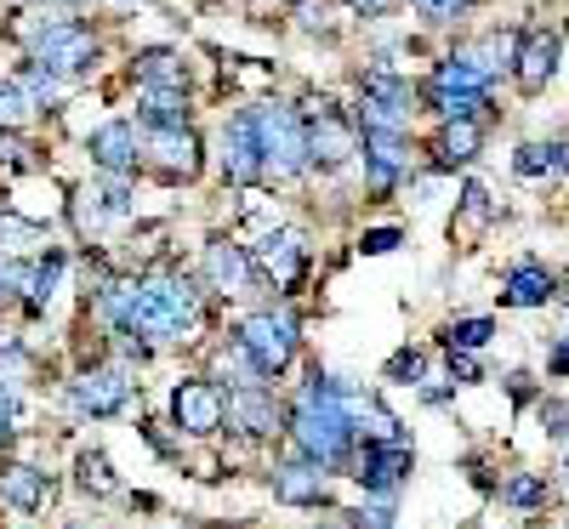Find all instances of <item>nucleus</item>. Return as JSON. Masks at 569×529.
Segmentation results:
<instances>
[{"mask_svg":"<svg viewBox=\"0 0 569 529\" xmlns=\"http://www.w3.org/2000/svg\"><path fill=\"white\" fill-rule=\"evenodd\" d=\"M291 432H297V445H302L308 461L342 467V456H348V445H353V416H348V399H342L337 381H325V376L313 370V381L302 388V399H297V410H291Z\"/></svg>","mask_w":569,"mask_h":529,"instance_id":"f257e3e1","label":"nucleus"},{"mask_svg":"<svg viewBox=\"0 0 569 529\" xmlns=\"http://www.w3.org/2000/svg\"><path fill=\"white\" fill-rule=\"evenodd\" d=\"M257 142H262V171H273V177L308 171V131H302L297 109H284V103L257 109Z\"/></svg>","mask_w":569,"mask_h":529,"instance_id":"f03ea898","label":"nucleus"},{"mask_svg":"<svg viewBox=\"0 0 569 529\" xmlns=\"http://www.w3.org/2000/svg\"><path fill=\"white\" fill-rule=\"evenodd\" d=\"M308 166H325V171H337L359 154V131L337 114V103L330 98H313L308 103Z\"/></svg>","mask_w":569,"mask_h":529,"instance_id":"7ed1b4c3","label":"nucleus"},{"mask_svg":"<svg viewBox=\"0 0 569 529\" xmlns=\"http://www.w3.org/2000/svg\"><path fill=\"white\" fill-rule=\"evenodd\" d=\"M34 63H46L58 80L86 74L91 63H98V34H91L86 23H52V29H40V40H34Z\"/></svg>","mask_w":569,"mask_h":529,"instance_id":"20e7f679","label":"nucleus"},{"mask_svg":"<svg viewBox=\"0 0 569 529\" xmlns=\"http://www.w3.org/2000/svg\"><path fill=\"white\" fill-rule=\"evenodd\" d=\"M240 353L257 365V376H279L284 365L297 359V330H291V319L251 313V319L240 325Z\"/></svg>","mask_w":569,"mask_h":529,"instance_id":"39448f33","label":"nucleus"},{"mask_svg":"<svg viewBox=\"0 0 569 529\" xmlns=\"http://www.w3.org/2000/svg\"><path fill=\"white\" fill-rule=\"evenodd\" d=\"M222 416H228V405H222L217 381H177L171 388V421L182 439H211L222 427Z\"/></svg>","mask_w":569,"mask_h":529,"instance_id":"423d86ee","label":"nucleus"},{"mask_svg":"<svg viewBox=\"0 0 569 529\" xmlns=\"http://www.w3.org/2000/svg\"><path fill=\"white\" fill-rule=\"evenodd\" d=\"M222 177L246 188L262 177V142H257V114H233L222 131Z\"/></svg>","mask_w":569,"mask_h":529,"instance_id":"0eeeda50","label":"nucleus"},{"mask_svg":"<svg viewBox=\"0 0 569 529\" xmlns=\"http://www.w3.org/2000/svg\"><path fill=\"white\" fill-rule=\"evenodd\" d=\"M69 399H74L80 416H114L131 399V381L120 370H86V376L69 381Z\"/></svg>","mask_w":569,"mask_h":529,"instance_id":"6e6552de","label":"nucleus"},{"mask_svg":"<svg viewBox=\"0 0 569 529\" xmlns=\"http://www.w3.org/2000/svg\"><path fill=\"white\" fill-rule=\"evenodd\" d=\"M558 58H563V40L552 29H530L525 40H518V58H512V74L525 91H541L552 74H558Z\"/></svg>","mask_w":569,"mask_h":529,"instance_id":"1a4fd4ad","label":"nucleus"},{"mask_svg":"<svg viewBox=\"0 0 569 529\" xmlns=\"http://www.w3.org/2000/svg\"><path fill=\"white\" fill-rule=\"evenodd\" d=\"M353 478H359L370 496H393L405 478H410V450H405V439H393V445H365V461H359Z\"/></svg>","mask_w":569,"mask_h":529,"instance_id":"9d476101","label":"nucleus"},{"mask_svg":"<svg viewBox=\"0 0 569 529\" xmlns=\"http://www.w3.org/2000/svg\"><path fill=\"white\" fill-rule=\"evenodd\" d=\"M365 171H370V194H388V188L410 171V149L399 131H365Z\"/></svg>","mask_w":569,"mask_h":529,"instance_id":"9b49d317","label":"nucleus"},{"mask_svg":"<svg viewBox=\"0 0 569 529\" xmlns=\"http://www.w3.org/2000/svg\"><path fill=\"white\" fill-rule=\"evenodd\" d=\"M149 154H154V166L166 171V177H200V137L188 131V126H154V137H149Z\"/></svg>","mask_w":569,"mask_h":529,"instance_id":"f8f14e48","label":"nucleus"},{"mask_svg":"<svg viewBox=\"0 0 569 529\" xmlns=\"http://www.w3.org/2000/svg\"><path fill=\"white\" fill-rule=\"evenodd\" d=\"M485 149V126L479 120H445L433 137V171H456L467 160H479Z\"/></svg>","mask_w":569,"mask_h":529,"instance_id":"ddd939ff","label":"nucleus"},{"mask_svg":"<svg viewBox=\"0 0 569 529\" xmlns=\"http://www.w3.org/2000/svg\"><path fill=\"white\" fill-rule=\"evenodd\" d=\"M86 154L98 160L109 177H126V171L137 166V131H131L126 120H109V126H98V131H91Z\"/></svg>","mask_w":569,"mask_h":529,"instance_id":"4468645a","label":"nucleus"},{"mask_svg":"<svg viewBox=\"0 0 569 529\" xmlns=\"http://www.w3.org/2000/svg\"><path fill=\"white\" fill-rule=\"evenodd\" d=\"M251 262L268 273V279H279V285H291L297 273H302V239L297 233H262L257 239V251H251Z\"/></svg>","mask_w":569,"mask_h":529,"instance_id":"2eb2a0df","label":"nucleus"},{"mask_svg":"<svg viewBox=\"0 0 569 529\" xmlns=\"http://www.w3.org/2000/svg\"><path fill=\"white\" fill-rule=\"evenodd\" d=\"M273 496L284 507H319L325 501V467L319 461H291L273 472Z\"/></svg>","mask_w":569,"mask_h":529,"instance_id":"dca6fc26","label":"nucleus"},{"mask_svg":"<svg viewBox=\"0 0 569 529\" xmlns=\"http://www.w3.org/2000/svg\"><path fill=\"white\" fill-rule=\"evenodd\" d=\"M552 273L541 268V262H518L512 273H507V285H501V302L507 308H547L552 302Z\"/></svg>","mask_w":569,"mask_h":529,"instance_id":"f3484780","label":"nucleus"},{"mask_svg":"<svg viewBox=\"0 0 569 529\" xmlns=\"http://www.w3.org/2000/svg\"><path fill=\"white\" fill-rule=\"evenodd\" d=\"M206 273H211V285H217V291H246V285H251V257L240 251V246H228V239H211V246H206Z\"/></svg>","mask_w":569,"mask_h":529,"instance_id":"a211bd4d","label":"nucleus"},{"mask_svg":"<svg viewBox=\"0 0 569 529\" xmlns=\"http://www.w3.org/2000/svg\"><path fill=\"white\" fill-rule=\"evenodd\" d=\"M228 410H233V421H240L251 439H268V432H279V410H273V393H262L257 381H246L240 393L228 399Z\"/></svg>","mask_w":569,"mask_h":529,"instance_id":"6ab92c4d","label":"nucleus"},{"mask_svg":"<svg viewBox=\"0 0 569 529\" xmlns=\"http://www.w3.org/2000/svg\"><path fill=\"white\" fill-rule=\"evenodd\" d=\"M114 217H131V194L120 182H98V188H86V194H80V228L86 233H98Z\"/></svg>","mask_w":569,"mask_h":529,"instance_id":"aec40b11","label":"nucleus"},{"mask_svg":"<svg viewBox=\"0 0 569 529\" xmlns=\"http://www.w3.org/2000/svg\"><path fill=\"white\" fill-rule=\"evenodd\" d=\"M0 501L18 507V512H34V507L46 501V472H34V467H23V461L0 467Z\"/></svg>","mask_w":569,"mask_h":529,"instance_id":"412c9836","label":"nucleus"},{"mask_svg":"<svg viewBox=\"0 0 569 529\" xmlns=\"http://www.w3.org/2000/svg\"><path fill=\"white\" fill-rule=\"evenodd\" d=\"M154 291L166 297V308L188 325V330H200V285L188 279V273H166V279H154Z\"/></svg>","mask_w":569,"mask_h":529,"instance_id":"4be33fe9","label":"nucleus"},{"mask_svg":"<svg viewBox=\"0 0 569 529\" xmlns=\"http://www.w3.org/2000/svg\"><path fill=\"white\" fill-rule=\"evenodd\" d=\"M427 109H439L445 120H472L479 109H490V91H456V86L427 80Z\"/></svg>","mask_w":569,"mask_h":529,"instance_id":"5701e85b","label":"nucleus"},{"mask_svg":"<svg viewBox=\"0 0 569 529\" xmlns=\"http://www.w3.org/2000/svg\"><path fill=\"white\" fill-rule=\"evenodd\" d=\"M142 120L149 126H188V98L177 86H142Z\"/></svg>","mask_w":569,"mask_h":529,"instance_id":"b1692460","label":"nucleus"},{"mask_svg":"<svg viewBox=\"0 0 569 529\" xmlns=\"http://www.w3.org/2000/svg\"><path fill=\"white\" fill-rule=\"evenodd\" d=\"M563 166H569L563 142H525V149L512 154V171H518V177H558Z\"/></svg>","mask_w":569,"mask_h":529,"instance_id":"393cba45","label":"nucleus"},{"mask_svg":"<svg viewBox=\"0 0 569 529\" xmlns=\"http://www.w3.org/2000/svg\"><path fill=\"white\" fill-rule=\"evenodd\" d=\"M490 69L472 58V52H461V58H445L439 69H433V86H456V91H490Z\"/></svg>","mask_w":569,"mask_h":529,"instance_id":"a878e982","label":"nucleus"},{"mask_svg":"<svg viewBox=\"0 0 569 529\" xmlns=\"http://www.w3.org/2000/svg\"><path fill=\"white\" fill-rule=\"evenodd\" d=\"M137 80L142 86H188V69H182V58L177 52H166V46H154V52H142L137 58Z\"/></svg>","mask_w":569,"mask_h":529,"instance_id":"bb28decb","label":"nucleus"},{"mask_svg":"<svg viewBox=\"0 0 569 529\" xmlns=\"http://www.w3.org/2000/svg\"><path fill=\"white\" fill-rule=\"evenodd\" d=\"M348 416H353V432H365L370 445H393V439H399V421H393L388 410H376V405H359V399H348Z\"/></svg>","mask_w":569,"mask_h":529,"instance_id":"cd10ccee","label":"nucleus"},{"mask_svg":"<svg viewBox=\"0 0 569 529\" xmlns=\"http://www.w3.org/2000/svg\"><path fill=\"white\" fill-rule=\"evenodd\" d=\"M359 131H410V109L382 103V98H359Z\"/></svg>","mask_w":569,"mask_h":529,"instance_id":"c85d7f7f","label":"nucleus"},{"mask_svg":"<svg viewBox=\"0 0 569 529\" xmlns=\"http://www.w3.org/2000/svg\"><path fill=\"white\" fill-rule=\"evenodd\" d=\"M490 217H496L490 188H485V182H467V188H461V217H456V228H461V233H485Z\"/></svg>","mask_w":569,"mask_h":529,"instance_id":"c756f323","label":"nucleus"},{"mask_svg":"<svg viewBox=\"0 0 569 529\" xmlns=\"http://www.w3.org/2000/svg\"><path fill=\"white\" fill-rule=\"evenodd\" d=\"M490 336H496V325H490V319H456V325L445 330V348L479 353V348H490Z\"/></svg>","mask_w":569,"mask_h":529,"instance_id":"7c9ffc66","label":"nucleus"},{"mask_svg":"<svg viewBox=\"0 0 569 529\" xmlns=\"http://www.w3.org/2000/svg\"><path fill=\"white\" fill-rule=\"evenodd\" d=\"M80 490H91V496H109L114 490V467H109L103 450H86L80 456Z\"/></svg>","mask_w":569,"mask_h":529,"instance_id":"2f4dec72","label":"nucleus"},{"mask_svg":"<svg viewBox=\"0 0 569 529\" xmlns=\"http://www.w3.org/2000/svg\"><path fill=\"white\" fill-rule=\"evenodd\" d=\"M58 279H63V257H52V262L34 268V279H29V308H34V313L58 297Z\"/></svg>","mask_w":569,"mask_h":529,"instance_id":"473e14b6","label":"nucleus"},{"mask_svg":"<svg viewBox=\"0 0 569 529\" xmlns=\"http://www.w3.org/2000/svg\"><path fill=\"white\" fill-rule=\"evenodd\" d=\"M29 120V91L12 86V80H0V131H12Z\"/></svg>","mask_w":569,"mask_h":529,"instance_id":"72a5a7b5","label":"nucleus"},{"mask_svg":"<svg viewBox=\"0 0 569 529\" xmlns=\"http://www.w3.org/2000/svg\"><path fill=\"white\" fill-rule=\"evenodd\" d=\"M501 501H507V507H541V501H547V485H541V478H507Z\"/></svg>","mask_w":569,"mask_h":529,"instance_id":"f704fd0d","label":"nucleus"},{"mask_svg":"<svg viewBox=\"0 0 569 529\" xmlns=\"http://www.w3.org/2000/svg\"><path fill=\"white\" fill-rule=\"evenodd\" d=\"M29 279H34V268H23V262H0V308H7V302H18L23 291H29Z\"/></svg>","mask_w":569,"mask_h":529,"instance_id":"c9c22d12","label":"nucleus"},{"mask_svg":"<svg viewBox=\"0 0 569 529\" xmlns=\"http://www.w3.org/2000/svg\"><path fill=\"white\" fill-rule=\"evenodd\" d=\"M23 91H29V98H40V103H52L58 98V74L46 69V63H29L23 69Z\"/></svg>","mask_w":569,"mask_h":529,"instance_id":"e433bc0d","label":"nucleus"},{"mask_svg":"<svg viewBox=\"0 0 569 529\" xmlns=\"http://www.w3.org/2000/svg\"><path fill=\"white\" fill-rule=\"evenodd\" d=\"M467 7H472V0H416V12H421L427 23H456Z\"/></svg>","mask_w":569,"mask_h":529,"instance_id":"4c0bfd02","label":"nucleus"},{"mask_svg":"<svg viewBox=\"0 0 569 529\" xmlns=\"http://www.w3.org/2000/svg\"><path fill=\"white\" fill-rule=\"evenodd\" d=\"M399 239H405L399 228H370V233L359 239V251H365V257H388V251H399Z\"/></svg>","mask_w":569,"mask_h":529,"instance_id":"58836bf2","label":"nucleus"},{"mask_svg":"<svg viewBox=\"0 0 569 529\" xmlns=\"http://www.w3.org/2000/svg\"><path fill=\"white\" fill-rule=\"evenodd\" d=\"M23 154H29V142L18 137V126H12V131H0V160H7V166H18Z\"/></svg>","mask_w":569,"mask_h":529,"instance_id":"ea45409f","label":"nucleus"},{"mask_svg":"<svg viewBox=\"0 0 569 529\" xmlns=\"http://www.w3.org/2000/svg\"><path fill=\"white\" fill-rule=\"evenodd\" d=\"M388 376H393V381H405V376L416 381V376H421V353H393V359H388Z\"/></svg>","mask_w":569,"mask_h":529,"instance_id":"a19ab883","label":"nucleus"},{"mask_svg":"<svg viewBox=\"0 0 569 529\" xmlns=\"http://www.w3.org/2000/svg\"><path fill=\"white\" fill-rule=\"evenodd\" d=\"M450 376H461V381H479V365H472V353L450 348Z\"/></svg>","mask_w":569,"mask_h":529,"instance_id":"79ce46f5","label":"nucleus"},{"mask_svg":"<svg viewBox=\"0 0 569 529\" xmlns=\"http://www.w3.org/2000/svg\"><path fill=\"white\" fill-rule=\"evenodd\" d=\"M12 421H18V399H12V388H0V439L12 432Z\"/></svg>","mask_w":569,"mask_h":529,"instance_id":"37998d69","label":"nucleus"},{"mask_svg":"<svg viewBox=\"0 0 569 529\" xmlns=\"http://www.w3.org/2000/svg\"><path fill=\"white\" fill-rule=\"evenodd\" d=\"M348 7L359 12V18H382V12H393L399 0H348Z\"/></svg>","mask_w":569,"mask_h":529,"instance_id":"c03bdc74","label":"nucleus"},{"mask_svg":"<svg viewBox=\"0 0 569 529\" xmlns=\"http://www.w3.org/2000/svg\"><path fill=\"white\" fill-rule=\"evenodd\" d=\"M552 376H569V336L552 348Z\"/></svg>","mask_w":569,"mask_h":529,"instance_id":"a18cd8bd","label":"nucleus"},{"mask_svg":"<svg viewBox=\"0 0 569 529\" xmlns=\"http://www.w3.org/2000/svg\"><path fill=\"white\" fill-rule=\"evenodd\" d=\"M359 529H365V523H359Z\"/></svg>","mask_w":569,"mask_h":529,"instance_id":"49530a36","label":"nucleus"}]
</instances>
